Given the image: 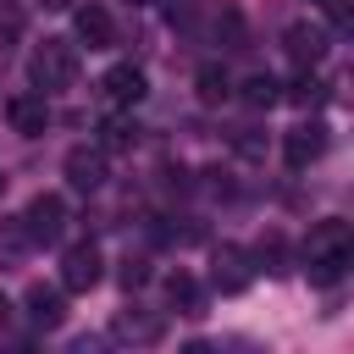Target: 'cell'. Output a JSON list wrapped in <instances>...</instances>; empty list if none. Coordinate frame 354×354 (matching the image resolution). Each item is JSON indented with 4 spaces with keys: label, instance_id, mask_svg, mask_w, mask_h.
<instances>
[{
    "label": "cell",
    "instance_id": "obj_1",
    "mask_svg": "<svg viewBox=\"0 0 354 354\" xmlns=\"http://www.w3.org/2000/svg\"><path fill=\"white\" fill-rule=\"evenodd\" d=\"M348 254H354V227L348 221H337V216H326V221H315L310 227V238H304V266H310V282H337L343 277V266H348Z\"/></svg>",
    "mask_w": 354,
    "mask_h": 354
},
{
    "label": "cell",
    "instance_id": "obj_2",
    "mask_svg": "<svg viewBox=\"0 0 354 354\" xmlns=\"http://www.w3.org/2000/svg\"><path fill=\"white\" fill-rule=\"evenodd\" d=\"M28 77H33L39 94L72 88V83H77V44H72V39H44V44L28 55Z\"/></svg>",
    "mask_w": 354,
    "mask_h": 354
},
{
    "label": "cell",
    "instance_id": "obj_3",
    "mask_svg": "<svg viewBox=\"0 0 354 354\" xmlns=\"http://www.w3.org/2000/svg\"><path fill=\"white\" fill-rule=\"evenodd\" d=\"M61 227H66V205H61V194H33L28 210H22V232H28V243H55Z\"/></svg>",
    "mask_w": 354,
    "mask_h": 354
},
{
    "label": "cell",
    "instance_id": "obj_4",
    "mask_svg": "<svg viewBox=\"0 0 354 354\" xmlns=\"http://www.w3.org/2000/svg\"><path fill=\"white\" fill-rule=\"evenodd\" d=\"M100 277H105V260H100L94 243H72V249L61 254V288H66V293H88Z\"/></svg>",
    "mask_w": 354,
    "mask_h": 354
},
{
    "label": "cell",
    "instance_id": "obj_5",
    "mask_svg": "<svg viewBox=\"0 0 354 354\" xmlns=\"http://www.w3.org/2000/svg\"><path fill=\"white\" fill-rule=\"evenodd\" d=\"M321 155H326V127H321V122H299V127L282 138V160H288L293 171L315 166Z\"/></svg>",
    "mask_w": 354,
    "mask_h": 354
},
{
    "label": "cell",
    "instance_id": "obj_6",
    "mask_svg": "<svg viewBox=\"0 0 354 354\" xmlns=\"http://www.w3.org/2000/svg\"><path fill=\"white\" fill-rule=\"evenodd\" d=\"M249 277H254V271H249V254H243L238 243H221V249L210 254V282H216L221 293H243Z\"/></svg>",
    "mask_w": 354,
    "mask_h": 354
},
{
    "label": "cell",
    "instance_id": "obj_7",
    "mask_svg": "<svg viewBox=\"0 0 354 354\" xmlns=\"http://www.w3.org/2000/svg\"><path fill=\"white\" fill-rule=\"evenodd\" d=\"M100 94H105V105H138V100L149 94V83H144V72L127 61V66H111V72L100 77Z\"/></svg>",
    "mask_w": 354,
    "mask_h": 354
},
{
    "label": "cell",
    "instance_id": "obj_8",
    "mask_svg": "<svg viewBox=\"0 0 354 354\" xmlns=\"http://www.w3.org/2000/svg\"><path fill=\"white\" fill-rule=\"evenodd\" d=\"M6 116H11V127H17L22 138H39V133L50 127V105H44V94H39V88H33V94H11Z\"/></svg>",
    "mask_w": 354,
    "mask_h": 354
},
{
    "label": "cell",
    "instance_id": "obj_9",
    "mask_svg": "<svg viewBox=\"0 0 354 354\" xmlns=\"http://www.w3.org/2000/svg\"><path fill=\"white\" fill-rule=\"evenodd\" d=\"M66 183L83 188V194H94V188L105 183V149H88V144L66 149Z\"/></svg>",
    "mask_w": 354,
    "mask_h": 354
},
{
    "label": "cell",
    "instance_id": "obj_10",
    "mask_svg": "<svg viewBox=\"0 0 354 354\" xmlns=\"http://www.w3.org/2000/svg\"><path fill=\"white\" fill-rule=\"evenodd\" d=\"M28 321H33L39 332H55V326L66 321V299H61V288L33 282V288H28Z\"/></svg>",
    "mask_w": 354,
    "mask_h": 354
},
{
    "label": "cell",
    "instance_id": "obj_11",
    "mask_svg": "<svg viewBox=\"0 0 354 354\" xmlns=\"http://www.w3.org/2000/svg\"><path fill=\"white\" fill-rule=\"evenodd\" d=\"M77 39H83L88 50H111V44H116L111 11H105V6H77Z\"/></svg>",
    "mask_w": 354,
    "mask_h": 354
},
{
    "label": "cell",
    "instance_id": "obj_12",
    "mask_svg": "<svg viewBox=\"0 0 354 354\" xmlns=\"http://www.w3.org/2000/svg\"><path fill=\"white\" fill-rule=\"evenodd\" d=\"M288 55H293V66L304 72V66H315L321 55H326V33L321 28H310V22H293L288 28Z\"/></svg>",
    "mask_w": 354,
    "mask_h": 354
},
{
    "label": "cell",
    "instance_id": "obj_13",
    "mask_svg": "<svg viewBox=\"0 0 354 354\" xmlns=\"http://www.w3.org/2000/svg\"><path fill=\"white\" fill-rule=\"evenodd\" d=\"M238 100H243L249 111H271V105L282 100V83H277L271 72H254V77H243V83H238Z\"/></svg>",
    "mask_w": 354,
    "mask_h": 354
},
{
    "label": "cell",
    "instance_id": "obj_14",
    "mask_svg": "<svg viewBox=\"0 0 354 354\" xmlns=\"http://www.w3.org/2000/svg\"><path fill=\"white\" fill-rule=\"evenodd\" d=\"M138 144V122L133 116H105L100 122V149L105 155H122V149H133Z\"/></svg>",
    "mask_w": 354,
    "mask_h": 354
},
{
    "label": "cell",
    "instance_id": "obj_15",
    "mask_svg": "<svg viewBox=\"0 0 354 354\" xmlns=\"http://www.w3.org/2000/svg\"><path fill=\"white\" fill-rule=\"evenodd\" d=\"M166 299L177 304V315H205V299H199V282L188 271H171L166 277Z\"/></svg>",
    "mask_w": 354,
    "mask_h": 354
},
{
    "label": "cell",
    "instance_id": "obj_16",
    "mask_svg": "<svg viewBox=\"0 0 354 354\" xmlns=\"http://www.w3.org/2000/svg\"><path fill=\"white\" fill-rule=\"evenodd\" d=\"M194 88H199V100H205V105H221V100L232 94V77H227L216 61H205V66H199V77H194Z\"/></svg>",
    "mask_w": 354,
    "mask_h": 354
},
{
    "label": "cell",
    "instance_id": "obj_17",
    "mask_svg": "<svg viewBox=\"0 0 354 354\" xmlns=\"http://www.w3.org/2000/svg\"><path fill=\"white\" fill-rule=\"evenodd\" d=\"M288 100H293L299 111H315V105L326 100V83L315 77V66H304V72H299V77L288 83Z\"/></svg>",
    "mask_w": 354,
    "mask_h": 354
},
{
    "label": "cell",
    "instance_id": "obj_18",
    "mask_svg": "<svg viewBox=\"0 0 354 354\" xmlns=\"http://www.w3.org/2000/svg\"><path fill=\"white\" fill-rule=\"evenodd\" d=\"M243 39H249V33H243V11H238V6H221V11H216V44H221V50H243Z\"/></svg>",
    "mask_w": 354,
    "mask_h": 354
},
{
    "label": "cell",
    "instance_id": "obj_19",
    "mask_svg": "<svg viewBox=\"0 0 354 354\" xmlns=\"http://www.w3.org/2000/svg\"><path fill=\"white\" fill-rule=\"evenodd\" d=\"M116 337L155 343V337H160V315H133V310H122V315H116Z\"/></svg>",
    "mask_w": 354,
    "mask_h": 354
},
{
    "label": "cell",
    "instance_id": "obj_20",
    "mask_svg": "<svg viewBox=\"0 0 354 354\" xmlns=\"http://www.w3.org/2000/svg\"><path fill=\"white\" fill-rule=\"evenodd\" d=\"M254 260H260L266 271H288V266H282V260H288V243H282V238L271 232V238H260V249H254Z\"/></svg>",
    "mask_w": 354,
    "mask_h": 354
},
{
    "label": "cell",
    "instance_id": "obj_21",
    "mask_svg": "<svg viewBox=\"0 0 354 354\" xmlns=\"http://www.w3.org/2000/svg\"><path fill=\"white\" fill-rule=\"evenodd\" d=\"M144 282H149V260H138V254H127V260H122V288L133 293V288H144Z\"/></svg>",
    "mask_w": 354,
    "mask_h": 354
},
{
    "label": "cell",
    "instance_id": "obj_22",
    "mask_svg": "<svg viewBox=\"0 0 354 354\" xmlns=\"http://www.w3.org/2000/svg\"><path fill=\"white\" fill-rule=\"evenodd\" d=\"M194 17H199V0H166V22L171 28H194Z\"/></svg>",
    "mask_w": 354,
    "mask_h": 354
},
{
    "label": "cell",
    "instance_id": "obj_23",
    "mask_svg": "<svg viewBox=\"0 0 354 354\" xmlns=\"http://www.w3.org/2000/svg\"><path fill=\"white\" fill-rule=\"evenodd\" d=\"M17 33H22V11H17V6H6V11H0V50H11V44H17Z\"/></svg>",
    "mask_w": 354,
    "mask_h": 354
},
{
    "label": "cell",
    "instance_id": "obj_24",
    "mask_svg": "<svg viewBox=\"0 0 354 354\" xmlns=\"http://www.w3.org/2000/svg\"><path fill=\"white\" fill-rule=\"evenodd\" d=\"M232 144H238V155H260V138H254V127H238V138H232Z\"/></svg>",
    "mask_w": 354,
    "mask_h": 354
},
{
    "label": "cell",
    "instance_id": "obj_25",
    "mask_svg": "<svg viewBox=\"0 0 354 354\" xmlns=\"http://www.w3.org/2000/svg\"><path fill=\"white\" fill-rule=\"evenodd\" d=\"M0 326H11V299L0 293Z\"/></svg>",
    "mask_w": 354,
    "mask_h": 354
},
{
    "label": "cell",
    "instance_id": "obj_26",
    "mask_svg": "<svg viewBox=\"0 0 354 354\" xmlns=\"http://www.w3.org/2000/svg\"><path fill=\"white\" fill-rule=\"evenodd\" d=\"M44 6H72V0H44Z\"/></svg>",
    "mask_w": 354,
    "mask_h": 354
},
{
    "label": "cell",
    "instance_id": "obj_27",
    "mask_svg": "<svg viewBox=\"0 0 354 354\" xmlns=\"http://www.w3.org/2000/svg\"><path fill=\"white\" fill-rule=\"evenodd\" d=\"M127 6H149V0H127Z\"/></svg>",
    "mask_w": 354,
    "mask_h": 354
},
{
    "label": "cell",
    "instance_id": "obj_28",
    "mask_svg": "<svg viewBox=\"0 0 354 354\" xmlns=\"http://www.w3.org/2000/svg\"><path fill=\"white\" fill-rule=\"evenodd\" d=\"M0 194H6V177H0Z\"/></svg>",
    "mask_w": 354,
    "mask_h": 354
}]
</instances>
